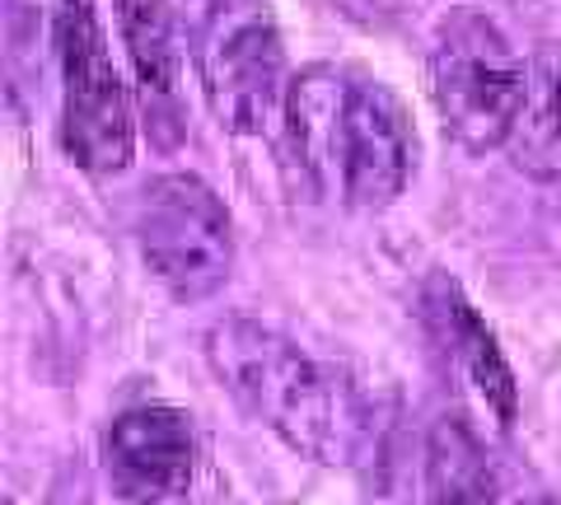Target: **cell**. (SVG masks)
I'll use <instances>...</instances> for the list:
<instances>
[{
  "label": "cell",
  "instance_id": "7c38bea8",
  "mask_svg": "<svg viewBox=\"0 0 561 505\" xmlns=\"http://www.w3.org/2000/svg\"><path fill=\"white\" fill-rule=\"evenodd\" d=\"M519 505H561V496H548V492H542V496H529V501H519Z\"/></svg>",
  "mask_w": 561,
  "mask_h": 505
},
{
  "label": "cell",
  "instance_id": "277c9868",
  "mask_svg": "<svg viewBox=\"0 0 561 505\" xmlns=\"http://www.w3.org/2000/svg\"><path fill=\"white\" fill-rule=\"evenodd\" d=\"M197 76L210 113L239 136H262L286 117V47L267 0H206L197 14Z\"/></svg>",
  "mask_w": 561,
  "mask_h": 505
},
{
  "label": "cell",
  "instance_id": "52a82bcc",
  "mask_svg": "<svg viewBox=\"0 0 561 505\" xmlns=\"http://www.w3.org/2000/svg\"><path fill=\"white\" fill-rule=\"evenodd\" d=\"M103 468L122 505H187L197 435L179 408L140 403L103 431Z\"/></svg>",
  "mask_w": 561,
  "mask_h": 505
},
{
  "label": "cell",
  "instance_id": "7a4b0ae2",
  "mask_svg": "<svg viewBox=\"0 0 561 505\" xmlns=\"http://www.w3.org/2000/svg\"><path fill=\"white\" fill-rule=\"evenodd\" d=\"M206 365L220 389L295 455L313 463H360L370 445V412L360 393L300 342L257 319H220L206 333Z\"/></svg>",
  "mask_w": 561,
  "mask_h": 505
},
{
  "label": "cell",
  "instance_id": "30bf717a",
  "mask_svg": "<svg viewBox=\"0 0 561 505\" xmlns=\"http://www.w3.org/2000/svg\"><path fill=\"white\" fill-rule=\"evenodd\" d=\"M511 160L534 183L561 187V43H542L529 57V84H524V108L515 117Z\"/></svg>",
  "mask_w": 561,
  "mask_h": 505
},
{
  "label": "cell",
  "instance_id": "ba28073f",
  "mask_svg": "<svg viewBox=\"0 0 561 505\" xmlns=\"http://www.w3.org/2000/svg\"><path fill=\"white\" fill-rule=\"evenodd\" d=\"M426 319H431V333L440 342L454 379H459L463 393L472 398V408L496 431H511L515 412H519L515 375H511V365H505L496 337H491V328L482 323V313L463 300V290L454 286L449 276H431Z\"/></svg>",
  "mask_w": 561,
  "mask_h": 505
},
{
  "label": "cell",
  "instance_id": "5b68a950",
  "mask_svg": "<svg viewBox=\"0 0 561 505\" xmlns=\"http://www.w3.org/2000/svg\"><path fill=\"white\" fill-rule=\"evenodd\" d=\"M131 234L146 272L179 305L210 300L234 272V220L197 173H160L140 187Z\"/></svg>",
  "mask_w": 561,
  "mask_h": 505
},
{
  "label": "cell",
  "instance_id": "6da1fadb",
  "mask_svg": "<svg viewBox=\"0 0 561 505\" xmlns=\"http://www.w3.org/2000/svg\"><path fill=\"white\" fill-rule=\"evenodd\" d=\"M280 141L295 183L346 211L389 206L416 169V131L402 99L351 66H309L290 80Z\"/></svg>",
  "mask_w": 561,
  "mask_h": 505
},
{
  "label": "cell",
  "instance_id": "9c48e42d",
  "mask_svg": "<svg viewBox=\"0 0 561 505\" xmlns=\"http://www.w3.org/2000/svg\"><path fill=\"white\" fill-rule=\"evenodd\" d=\"M117 28L127 43L150 127L164 131V146H173L183 122V47L169 0H117Z\"/></svg>",
  "mask_w": 561,
  "mask_h": 505
},
{
  "label": "cell",
  "instance_id": "8fae6325",
  "mask_svg": "<svg viewBox=\"0 0 561 505\" xmlns=\"http://www.w3.org/2000/svg\"><path fill=\"white\" fill-rule=\"evenodd\" d=\"M426 505H496L486 449L459 416H440L426 455Z\"/></svg>",
  "mask_w": 561,
  "mask_h": 505
},
{
  "label": "cell",
  "instance_id": "3957f363",
  "mask_svg": "<svg viewBox=\"0 0 561 505\" xmlns=\"http://www.w3.org/2000/svg\"><path fill=\"white\" fill-rule=\"evenodd\" d=\"M529 61L478 10H454L431 47V99L445 131L463 150H496L511 141L524 108Z\"/></svg>",
  "mask_w": 561,
  "mask_h": 505
},
{
  "label": "cell",
  "instance_id": "8992f818",
  "mask_svg": "<svg viewBox=\"0 0 561 505\" xmlns=\"http://www.w3.org/2000/svg\"><path fill=\"white\" fill-rule=\"evenodd\" d=\"M57 51L70 160L84 173H122L136 150L131 99L99 28L94 0H57Z\"/></svg>",
  "mask_w": 561,
  "mask_h": 505
}]
</instances>
